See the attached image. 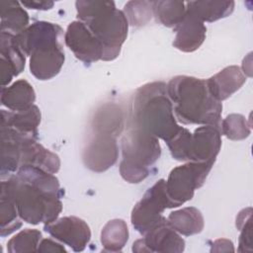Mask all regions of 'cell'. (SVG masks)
Returning <instances> with one entry per match:
<instances>
[{
	"label": "cell",
	"instance_id": "cell-1",
	"mask_svg": "<svg viewBox=\"0 0 253 253\" xmlns=\"http://www.w3.org/2000/svg\"><path fill=\"white\" fill-rule=\"evenodd\" d=\"M1 194L13 200L20 217L30 224L49 223L62 211L63 192L58 179L38 167L23 166L2 180Z\"/></svg>",
	"mask_w": 253,
	"mask_h": 253
},
{
	"label": "cell",
	"instance_id": "cell-2",
	"mask_svg": "<svg viewBox=\"0 0 253 253\" xmlns=\"http://www.w3.org/2000/svg\"><path fill=\"white\" fill-rule=\"evenodd\" d=\"M128 126L166 143L180 131L182 126L177 124L165 82L147 83L136 90L130 105Z\"/></svg>",
	"mask_w": 253,
	"mask_h": 253
},
{
	"label": "cell",
	"instance_id": "cell-3",
	"mask_svg": "<svg viewBox=\"0 0 253 253\" xmlns=\"http://www.w3.org/2000/svg\"><path fill=\"white\" fill-rule=\"evenodd\" d=\"M166 91L178 122L220 129L222 105L210 94L205 79L178 75L166 84Z\"/></svg>",
	"mask_w": 253,
	"mask_h": 253
},
{
	"label": "cell",
	"instance_id": "cell-4",
	"mask_svg": "<svg viewBox=\"0 0 253 253\" xmlns=\"http://www.w3.org/2000/svg\"><path fill=\"white\" fill-rule=\"evenodd\" d=\"M77 18L93 33L102 46L104 61L116 59L126 40L128 22L114 1L79 0L75 2Z\"/></svg>",
	"mask_w": 253,
	"mask_h": 253
},
{
	"label": "cell",
	"instance_id": "cell-5",
	"mask_svg": "<svg viewBox=\"0 0 253 253\" xmlns=\"http://www.w3.org/2000/svg\"><path fill=\"white\" fill-rule=\"evenodd\" d=\"M121 148L123 159L120 163V174L132 184L143 181L149 175L150 167L161 155L157 137L129 126L122 136Z\"/></svg>",
	"mask_w": 253,
	"mask_h": 253
},
{
	"label": "cell",
	"instance_id": "cell-6",
	"mask_svg": "<svg viewBox=\"0 0 253 253\" xmlns=\"http://www.w3.org/2000/svg\"><path fill=\"white\" fill-rule=\"evenodd\" d=\"M212 166L210 163L189 161L170 171L165 187L175 208L193 199L195 191L205 184Z\"/></svg>",
	"mask_w": 253,
	"mask_h": 253
},
{
	"label": "cell",
	"instance_id": "cell-7",
	"mask_svg": "<svg viewBox=\"0 0 253 253\" xmlns=\"http://www.w3.org/2000/svg\"><path fill=\"white\" fill-rule=\"evenodd\" d=\"M165 181L164 179L156 181L131 211V224L141 235H144L164 217L162 213L166 209L175 208L166 193Z\"/></svg>",
	"mask_w": 253,
	"mask_h": 253
},
{
	"label": "cell",
	"instance_id": "cell-8",
	"mask_svg": "<svg viewBox=\"0 0 253 253\" xmlns=\"http://www.w3.org/2000/svg\"><path fill=\"white\" fill-rule=\"evenodd\" d=\"M143 236L133 242V252L181 253L185 249V240L171 226L166 217H163Z\"/></svg>",
	"mask_w": 253,
	"mask_h": 253
},
{
	"label": "cell",
	"instance_id": "cell-9",
	"mask_svg": "<svg viewBox=\"0 0 253 253\" xmlns=\"http://www.w3.org/2000/svg\"><path fill=\"white\" fill-rule=\"evenodd\" d=\"M43 229L55 240L75 252L83 251L91 239L89 225L77 216H63L44 224Z\"/></svg>",
	"mask_w": 253,
	"mask_h": 253
},
{
	"label": "cell",
	"instance_id": "cell-10",
	"mask_svg": "<svg viewBox=\"0 0 253 253\" xmlns=\"http://www.w3.org/2000/svg\"><path fill=\"white\" fill-rule=\"evenodd\" d=\"M119 157L117 137L104 132H94L85 146L82 159L84 165L94 172H104L112 167Z\"/></svg>",
	"mask_w": 253,
	"mask_h": 253
},
{
	"label": "cell",
	"instance_id": "cell-11",
	"mask_svg": "<svg viewBox=\"0 0 253 253\" xmlns=\"http://www.w3.org/2000/svg\"><path fill=\"white\" fill-rule=\"evenodd\" d=\"M64 42L75 57L85 63L102 59V46L90 29L83 22H71L64 33Z\"/></svg>",
	"mask_w": 253,
	"mask_h": 253
},
{
	"label": "cell",
	"instance_id": "cell-12",
	"mask_svg": "<svg viewBox=\"0 0 253 253\" xmlns=\"http://www.w3.org/2000/svg\"><path fill=\"white\" fill-rule=\"evenodd\" d=\"M62 41L42 44L30 55V71L39 80H48L56 76L64 63Z\"/></svg>",
	"mask_w": 253,
	"mask_h": 253
},
{
	"label": "cell",
	"instance_id": "cell-13",
	"mask_svg": "<svg viewBox=\"0 0 253 253\" xmlns=\"http://www.w3.org/2000/svg\"><path fill=\"white\" fill-rule=\"evenodd\" d=\"M221 147V132L214 126H202L192 133L188 162L214 164Z\"/></svg>",
	"mask_w": 253,
	"mask_h": 253
},
{
	"label": "cell",
	"instance_id": "cell-14",
	"mask_svg": "<svg viewBox=\"0 0 253 253\" xmlns=\"http://www.w3.org/2000/svg\"><path fill=\"white\" fill-rule=\"evenodd\" d=\"M63 39L62 28L57 24L46 21L34 22L16 36L17 42L27 56H30L38 46L48 42H60Z\"/></svg>",
	"mask_w": 253,
	"mask_h": 253
},
{
	"label": "cell",
	"instance_id": "cell-15",
	"mask_svg": "<svg viewBox=\"0 0 253 253\" xmlns=\"http://www.w3.org/2000/svg\"><path fill=\"white\" fill-rule=\"evenodd\" d=\"M1 180L8 179L21 167V145L24 137L17 130L1 126ZM31 137V136H30ZM35 138V137H34Z\"/></svg>",
	"mask_w": 253,
	"mask_h": 253
},
{
	"label": "cell",
	"instance_id": "cell-16",
	"mask_svg": "<svg viewBox=\"0 0 253 253\" xmlns=\"http://www.w3.org/2000/svg\"><path fill=\"white\" fill-rule=\"evenodd\" d=\"M23 166H34L55 174L60 168V159L57 154L38 142L37 138L27 136L21 145V167Z\"/></svg>",
	"mask_w": 253,
	"mask_h": 253
},
{
	"label": "cell",
	"instance_id": "cell-17",
	"mask_svg": "<svg viewBox=\"0 0 253 253\" xmlns=\"http://www.w3.org/2000/svg\"><path fill=\"white\" fill-rule=\"evenodd\" d=\"M246 82V75L237 65H230L206 80L210 94L218 102L229 98Z\"/></svg>",
	"mask_w": 253,
	"mask_h": 253
},
{
	"label": "cell",
	"instance_id": "cell-18",
	"mask_svg": "<svg viewBox=\"0 0 253 253\" xmlns=\"http://www.w3.org/2000/svg\"><path fill=\"white\" fill-rule=\"evenodd\" d=\"M174 31L176 32V36L173 45L184 52L197 50L206 40L207 27L205 23L188 13Z\"/></svg>",
	"mask_w": 253,
	"mask_h": 253
},
{
	"label": "cell",
	"instance_id": "cell-19",
	"mask_svg": "<svg viewBox=\"0 0 253 253\" xmlns=\"http://www.w3.org/2000/svg\"><path fill=\"white\" fill-rule=\"evenodd\" d=\"M41 119V111L36 105L18 112L1 110V126H9L22 134L35 138H38Z\"/></svg>",
	"mask_w": 253,
	"mask_h": 253
},
{
	"label": "cell",
	"instance_id": "cell-20",
	"mask_svg": "<svg viewBox=\"0 0 253 253\" xmlns=\"http://www.w3.org/2000/svg\"><path fill=\"white\" fill-rule=\"evenodd\" d=\"M36 92L25 79H19L10 86L2 88L1 104L12 112L26 110L34 105Z\"/></svg>",
	"mask_w": 253,
	"mask_h": 253
},
{
	"label": "cell",
	"instance_id": "cell-21",
	"mask_svg": "<svg viewBox=\"0 0 253 253\" xmlns=\"http://www.w3.org/2000/svg\"><path fill=\"white\" fill-rule=\"evenodd\" d=\"M234 1H189L186 2L187 13L201 22H214L228 17L234 10Z\"/></svg>",
	"mask_w": 253,
	"mask_h": 253
},
{
	"label": "cell",
	"instance_id": "cell-22",
	"mask_svg": "<svg viewBox=\"0 0 253 253\" xmlns=\"http://www.w3.org/2000/svg\"><path fill=\"white\" fill-rule=\"evenodd\" d=\"M0 32L14 36L29 27V15L21 2L14 0L0 1Z\"/></svg>",
	"mask_w": 253,
	"mask_h": 253
},
{
	"label": "cell",
	"instance_id": "cell-23",
	"mask_svg": "<svg viewBox=\"0 0 253 253\" xmlns=\"http://www.w3.org/2000/svg\"><path fill=\"white\" fill-rule=\"evenodd\" d=\"M167 220L171 226L184 236H191L202 232L205 220L202 212L195 207H186L169 213Z\"/></svg>",
	"mask_w": 253,
	"mask_h": 253
},
{
	"label": "cell",
	"instance_id": "cell-24",
	"mask_svg": "<svg viewBox=\"0 0 253 253\" xmlns=\"http://www.w3.org/2000/svg\"><path fill=\"white\" fill-rule=\"evenodd\" d=\"M124 113L116 104H106L101 107L93 119L94 132H104L120 135L124 128Z\"/></svg>",
	"mask_w": 253,
	"mask_h": 253
},
{
	"label": "cell",
	"instance_id": "cell-25",
	"mask_svg": "<svg viewBox=\"0 0 253 253\" xmlns=\"http://www.w3.org/2000/svg\"><path fill=\"white\" fill-rule=\"evenodd\" d=\"M153 16L156 21L168 28H176L187 14L186 2L184 1H152Z\"/></svg>",
	"mask_w": 253,
	"mask_h": 253
},
{
	"label": "cell",
	"instance_id": "cell-26",
	"mask_svg": "<svg viewBox=\"0 0 253 253\" xmlns=\"http://www.w3.org/2000/svg\"><path fill=\"white\" fill-rule=\"evenodd\" d=\"M128 240V228L122 218L109 220L101 231V243L104 251L120 252Z\"/></svg>",
	"mask_w": 253,
	"mask_h": 253
},
{
	"label": "cell",
	"instance_id": "cell-27",
	"mask_svg": "<svg viewBox=\"0 0 253 253\" xmlns=\"http://www.w3.org/2000/svg\"><path fill=\"white\" fill-rule=\"evenodd\" d=\"M0 56L13 66L17 76L24 70L27 55L17 42L16 36L0 32Z\"/></svg>",
	"mask_w": 253,
	"mask_h": 253
},
{
	"label": "cell",
	"instance_id": "cell-28",
	"mask_svg": "<svg viewBox=\"0 0 253 253\" xmlns=\"http://www.w3.org/2000/svg\"><path fill=\"white\" fill-rule=\"evenodd\" d=\"M22 218L13 200L0 194V235L5 237L22 226Z\"/></svg>",
	"mask_w": 253,
	"mask_h": 253
},
{
	"label": "cell",
	"instance_id": "cell-29",
	"mask_svg": "<svg viewBox=\"0 0 253 253\" xmlns=\"http://www.w3.org/2000/svg\"><path fill=\"white\" fill-rule=\"evenodd\" d=\"M42 232L38 229L26 228L14 235L7 243L9 253H26L38 252V247L41 242Z\"/></svg>",
	"mask_w": 253,
	"mask_h": 253
},
{
	"label": "cell",
	"instance_id": "cell-30",
	"mask_svg": "<svg viewBox=\"0 0 253 253\" xmlns=\"http://www.w3.org/2000/svg\"><path fill=\"white\" fill-rule=\"evenodd\" d=\"M220 132L231 140H242L251 133V125L240 114H230L221 120Z\"/></svg>",
	"mask_w": 253,
	"mask_h": 253
},
{
	"label": "cell",
	"instance_id": "cell-31",
	"mask_svg": "<svg viewBox=\"0 0 253 253\" xmlns=\"http://www.w3.org/2000/svg\"><path fill=\"white\" fill-rule=\"evenodd\" d=\"M124 13L128 25L133 27L144 26L153 17L152 1H129L125 5Z\"/></svg>",
	"mask_w": 253,
	"mask_h": 253
},
{
	"label": "cell",
	"instance_id": "cell-32",
	"mask_svg": "<svg viewBox=\"0 0 253 253\" xmlns=\"http://www.w3.org/2000/svg\"><path fill=\"white\" fill-rule=\"evenodd\" d=\"M252 209H243L236 216L235 225L240 231L238 240V251L239 252H252Z\"/></svg>",
	"mask_w": 253,
	"mask_h": 253
},
{
	"label": "cell",
	"instance_id": "cell-33",
	"mask_svg": "<svg viewBox=\"0 0 253 253\" xmlns=\"http://www.w3.org/2000/svg\"><path fill=\"white\" fill-rule=\"evenodd\" d=\"M191 137L192 132L188 128L182 126L180 131L167 142V146L174 159L188 162Z\"/></svg>",
	"mask_w": 253,
	"mask_h": 253
},
{
	"label": "cell",
	"instance_id": "cell-34",
	"mask_svg": "<svg viewBox=\"0 0 253 253\" xmlns=\"http://www.w3.org/2000/svg\"><path fill=\"white\" fill-rule=\"evenodd\" d=\"M38 252L40 253H48V252H66V249L59 241H54L50 238H42L39 244Z\"/></svg>",
	"mask_w": 253,
	"mask_h": 253
},
{
	"label": "cell",
	"instance_id": "cell-35",
	"mask_svg": "<svg viewBox=\"0 0 253 253\" xmlns=\"http://www.w3.org/2000/svg\"><path fill=\"white\" fill-rule=\"evenodd\" d=\"M22 6L34 10H49L53 7L54 3L49 0H24L21 1Z\"/></svg>",
	"mask_w": 253,
	"mask_h": 253
},
{
	"label": "cell",
	"instance_id": "cell-36",
	"mask_svg": "<svg viewBox=\"0 0 253 253\" xmlns=\"http://www.w3.org/2000/svg\"><path fill=\"white\" fill-rule=\"evenodd\" d=\"M228 252V251H234L233 244L228 239H217L211 244V252Z\"/></svg>",
	"mask_w": 253,
	"mask_h": 253
}]
</instances>
